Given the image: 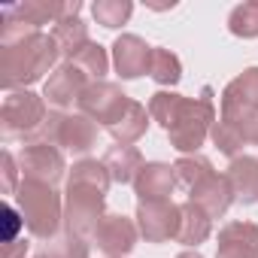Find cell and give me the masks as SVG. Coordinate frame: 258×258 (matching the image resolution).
Wrapping results in <instances>:
<instances>
[{
    "label": "cell",
    "mask_w": 258,
    "mask_h": 258,
    "mask_svg": "<svg viewBox=\"0 0 258 258\" xmlns=\"http://www.w3.org/2000/svg\"><path fill=\"white\" fill-rule=\"evenodd\" d=\"M61 49L52 34H31L16 43H0V85L7 91H19L25 85L40 82L46 73L52 76L58 67Z\"/></svg>",
    "instance_id": "6da1fadb"
},
{
    "label": "cell",
    "mask_w": 258,
    "mask_h": 258,
    "mask_svg": "<svg viewBox=\"0 0 258 258\" xmlns=\"http://www.w3.org/2000/svg\"><path fill=\"white\" fill-rule=\"evenodd\" d=\"M16 204H19V213H22L31 237L46 243L64 228V198L55 191V185L22 179V185L16 191Z\"/></svg>",
    "instance_id": "7a4b0ae2"
},
{
    "label": "cell",
    "mask_w": 258,
    "mask_h": 258,
    "mask_svg": "<svg viewBox=\"0 0 258 258\" xmlns=\"http://www.w3.org/2000/svg\"><path fill=\"white\" fill-rule=\"evenodd\" d=\"M216 100H213V88L204 85L201 97H188L185 106L179 109L173 127L167 131V140L176 152L182 155H198V149L207 143L210 127L216 124Z\"/></svg>",
    "instance_id": "3957f363"
},
{
    "label": "cell",
    "mask_w": 258,
    "mask_h": 258,
    "mask_svg": "<svg viewBox=\"0 0 258 258\" xmlns=\"http://www.w3.org/2000/svg\"><path fill=\"white\" fill-rule=\"evenodd\" d=\"M31 143H49V146H58L61 152L85 155V152L97 143V124H94L88 115H82V112L49 109L43 127L34 134Z\"/></svg>",
    "instance_id": "277c9868"
},
{
    "label": "cell",
    "mask_w": 258,
    "mask_h": 258,
    "mask_svg": "<svg viewBox=\"0 0 258 258\" xmlns=\"http://www.w3.org/2000/svg\"><path fill=\"white\" fill-rule=\"evenodd\" d=\"M46 97L19 88V91H7L4 106H0V131L4 140H25L31 143L34 134L43 127L46 121Z\"/></svg>",
    "instance_id": "5b68a950"
},
{
    "label": "cell",
    "mask_w": 258,
    "mask_h": 258,
    "mask_svg": "<svg viewBox=\"0 0 258 258\" xmlns=\"http://www.w3.org/2000/svg\"><path fill=\"white\" fill-rule=\"evenodd\" d=\"M103 207H106V191L82 182H67L64 188V228L91 240L97 225L103 222Z\"/></svg>",
    "instance_id": "8992f818"
},
{
    "label": "cell",
    "mask_w": 258,
    "mask_h": 258,
    "mask_svg": "<svg viewBox=\"0 0 258 258\" xmlns=\"http://www.w3.org/2000/svg\"><path fill=\"white\" fill-rule=\"evenodd\" d=\"M19 170H22V179L43 182V185H58L64 173H70L64 152L49 143H25L19 152Z\"/></svg>",
    "instance_id": "52a82bcc"
},
{
    "label": "cell",
    "mask_w": 258,
    "mask_h": 258,
    "mask_svg": "<svg viewBox=\"0 0 258 258\" xmlns=\"http://www.w3.org/2000/svg\"><path fill=\"white\" fill-rule=\"evenodd\" d=\"M127 97L124 91H121V85H115V82H88V88L82 91V97H79V112L82 115H88L94 124H103V127H109L118 115H121V109L127 106Z\"/></svg>",
    "instance_id": "ba28073f"
},
{
    "label": "cell",
    "mask_w": 258,
    "mask_h": 258,
    "mask_svg": "<svg viewBox=\"0 0 258 258\" xmlns=\"http://www.w3.org/2000/svg\"><path fill=\"white\" fill-rule=\"evenodd\" d=\"M137 228L146 243L176 240L179 231V204L173 201H143L137 204Z\"/></svg>",
    "instance_id": "9c48e42d"
},
{
    "label": "cell",
    "mask_w": 258,
    "mask_h": 258,
    "mask_svg": "<svg viewBox=\"0 0 258 258\" xmlns=\"http://www.w3.org/2000/svg\"><path fill=\"white\" fill-rule=\"evenodd\" d=\"M137 237H140V228H137L134 219H127L121 213H106L103 222L97 225L91 243L103 255H109V258H124L127 252L137 246Z\"/></svg>",
    "instance_id": "30bf717a"
},
{
    "label": "cell",
    "mask_w": 258,
    "mask_h": 258,
    "mask_svg": "<svg viewBox=\"0 0 258 258\" xmlns=\"http://www.w3.org/2000/svg\"><path fill=\"white\" fill-rule=\"evenodd\" d=\"M85 88H88V76H85L79 67H73L70 61H64V64H58L55 73L46 79V85H43V97H46L49 106L67 112V106L79 103V97H82Z\"/></svg>",
    "instance_id": "8fae6325"
},
{
    "label": "cell",
    "mask_w": 258,
    "mask_h": 258,
    "mask_svg": "<svg viewBox=\"0 0 258 258\" xmlns=\"http://www.w3.org/2000/svg\"><path fill=\"white\" fill-rule=\"evenodd\" d=\"M112 64L121 79H140L143 73H149L152 46L137 34H121L112 43Z\"/></svg>",
    "instance_id": "7c38bea8"
},
{
    "label": "cell",
    "mask_w": 258,
    "mask_h": 258,
    "mask_svg": "<svg viewBox=\"0 0 258 258\" xmlns=\"http://www.w3.org/2000/svg\"><path fill=\"white\" fill-rule=\"evenodd\" d=\"M216 258H258V225L243 219L222 225Z\"/></svg>",
    "instance_id": "4fadbf2b"
},
{
    "label": "cell",
    "mask_w": 258,
    "mask_h": 258,
    "mask_svg": "<svg viewBox=\"0 0 258 258\" xmlns=\"http://www.w3.org/2000/svg\"><path fill=\"white\" fill-rule=\"evenodd\" d=\"M188 201L198 204L210 219H222L228 213V207L234 204V191H231V182L225 173H210L204 182H198L188 191Z\"/></svg>",
    "instance_id": "5bb4252c"
},
{
    "label": "cell",
    "mask_w": 258,
    "mask_h": 258,
    "mask_svg": "<svg viewBox=\"0 0 258 258\" xmlns=\"http://www.w3.org/2000/svg\"><path fill=\"white\" fill-rule=\"evenodd\" d=\"M176 188V173H173V164H164V161H146L140 176L134 179V195L143 201H170Z\"/></svg>",
    "instance_id": "9a60e30c"
},
{
    "label": "cell",
    "mask_w": 258,
    "mask_h": 258,
    "mask_svg": "<svg viewBox=\"0 0 258 258\" xmlns=\"http://www.w3.org/2000/svg\"><path fill=\"white\" fill-rule=\"evenodd\" d=\"M228 182L237 204H255L258 201V158L255 155H237L228 164Z\"/></svg>",
    "instance_id": "2e32d148"
},
{
    "label": "cell",
    "mask_w": 258,
    "mask_h": 258,
    "mask_svg": "<svg viewBox=\"0 0 258 258\" xmlns=\"http://www.w3.org/2000/svg\"><path fill=\"white\" fill-rule=\"evenodd\" d=\"M243 106H258V67H246L240 76H234L219 100V115L237 112Z\"/></svg>",
    "instance_id": "e0dca14e"
},
{
    "label": "cell",
    "mask_w": 258,
    "mask_h": 258,
    "mask_svg": "<svg viewBox=\"0 0 258 258\" xmlns=\"http://www.w3.org/2000/svg\"><path fill=\"white\" fill-rule=\"evenodd\" d=\"M149 106H143L140 100H127V106L121 109V115L106 127L109 137L118 143V146H131L137 143L143 134H146V127H149Z\"/></svg>",
    "instance_id": "ac0fdd59"
},
{
    "label": "cell",
    "mask_w": 258,
    "mask_h": 258,
    "mask_svg": "<svg viewBox=\"0 0 258 258\" xmlns=\"http://www.w3.org/2000/svg\"><path fill=\"white\" fill-rule=\"evenodd\" d=\"M213 234V219L191 201L179 204V231H176V243L198 249L207 237Z\"/></svg>",
    "instance_id": "d6986e66"
},
{
    "label": "cell",
    "mask_w": 258,
    "mask_h": 258,
    "mask_svg": "<svg viewBox=\"0 0 258 258\" xmlns=\"http://www.w3.org/2000/svg\"><path fill=\"white\" fill-rule=\"evenodd\" d=\"M52 37H55V43H58L64 61H73V58L91 43V40H88V25L79 19V13L64 16V19L52 28Z\"/></svg>",
    "instance_id": "ffe728a7"
},
{
    "label": "cell",
    "mask_w": 258,
    "mask_h": 258,
    "mask_svg": "<svg viewBox=\"0 0 258 258\" xmlns=\"http://www.w3.org/2000/svg\"><path fill=\"white\" fill-rule=\"evenodd\" d=\"M103 164H106L112 182L127 185V182H134V179L140 176V170H143L146 161H143V155H140L137 146H112V149L103 155Z\"/></svg>",
    "instance_id": "44dd1931"
},
{
    "label": "cell",
    "mask_w": 258,
    "mask_h": 258,
    "mask_svg": "<svg viewBox=\"0 0 258 258\" xmlns=\"http://www.w3.org/2000/svg\"><path fill=\"white\" fill-rule=\"evenodd\" d=\"M88 255H91L88 240L73 234V231H67V228H61L52 240L43 243L37 258H88Z\"/></svg>",
    "instance_id": "7402d4cb"
},
{
    "label": "cell",
    "mask_w": 258,
    "mask_h": 258,
    "mask_svg": "<svg viewBox=\"0 0 258 258\" xmlns=\"http://www.w3.org/2000/svg\"><path fill=\"white\" fill-rule=\"evenodd\" d=\"M185 94H176V91H155L152 97H149V115H152V121H158L164 131H170L173 127V121H176V115H179V109L185 106Z\"/></svg>",
    "instance_id": "603a6c76"
},
{
    "label": "cell",
    "mask_w": 258,
    "mask_h": 258,
    "mask_svg": "<svg viewBox=\"0 0 258 258\" xmlns=\"http://www.w3.org/2000/svg\"><path fill=\"white\" fill-rule=\"evenodd\" d=\"M70 64L79 67V70L88 76V82H103V76L109 73V55H106V49H103L100 43H94V40H91Z\"/></svg>",
    "instance_id": "cb8c5ba5"
},
{
    "label": "cell",
    "mask_w": 258,
    "mask_h": 258,
    "mask_svg": "<svg viewBox=\"0 0 258 258\" xmlns=\"http://www.w3.org/2000/svg\"><path fill=\"white\" fill-rule=\"evenodd\" d=\"M67 182H82V185H94V188H100V191H109L112 176H109V170H106L103 161H97V158H79V161L70 167Z\"/></svg>",
    "instance_id": "d4e9b609"
},
{
    "label": "cell",
    "mask_w": 258,
    "mask_h": 258,
    "mask_svg": "<svg viewBox=\"0 0 258 258\" xmlns=\"http://www.w3.org/2000/svg\"><path fill=\"white\" fill-rule=\"evenodd\" d=\"M149 76L158 85H176L182 79V61L161 46H152V64H149Z\"/></svg>",
    "instance_id": "484cf974"
},
{
    "label": "cell",
    "mask_w": 258,
    "mask_h": 258,
    "mask_svg": "<svg viewBox=\"0 0 258 258\" xmlns=\"http://www.w3.org/2000/svg\"><path fill=\"white\" fill-rule=\"evenodd\" d=\"M173 173H176V185H185L191 191L198 182H204L216 170H213L210 158H204V155H179L173 164Z\"/></svg>",
    "instance_id": "4316f807"
},
{
    "label": "cell",
    "mask_w": 258,
    "mask_h": 258,
    "mask_svg": "<svg viewBox=\"0 0 258 258\" xmlns=\"http://www.w3.org/2000/svg\"><path fill=\"white\" fill-rule=\"evenodd\" d=\"M131 13H134V4H131V0H97V4L91 7L94 22L103 25V28H109V31L121 28L127 19H131Z\"/></svg>",
    "instance_id": "83f0119b"
},
{
    "label": "cell",
    "mask_w": 258,
    "mask_h": 258,
    "mask_svg": "<svg viewBox=\"0 0 258 258\" xmlns=\"http://www.w3.org/2000/svg\"><path fill=\"white\" fill-rule=\"evenodd\" d=\"M228 31L240 40H255L258 37V4H240L228 16Z\"/></svg>",
    "instance_id": "f1b7e54d"
},
{
    "label": "cell",
    "mask_w": 258,
    "mask_h": 258,
    "mask_svg": "<svg viewBox=\"0 0 258 258\" xmlns=\"http://www.w3.org/2000/svg\"><path fill=\"white\" fill-rule=\"evenodd\" d=\"M210 140H213V146L222 152V155H228V158H237L240 152H243V137L234 131V127L228 124V121H222V118H216V124L210 127Z\"/></svg>",
    "instance_id": "f546056e"
},
{
    "label": "cell",
    "mask_w": 258,
    "mask_h": 258,
    "mask_svg": "<svg viewBox=\"0 0 258 258\" xmlns=\"http://www.w3.org/2000/svg\"><path fill=\"white\" fill-rule=\"evenodd\" d=\"M219 118L234 127V131L243 137V143H258V106H243V109L219 115Z\"/></svg>",
    "instance_id": "4dcf8cb0"
},
{
    "label": "cell",
    "mask_w": 258,
    "mask_h": 258,
    "mask_svg": "<svg viewBox=\"0 0 258 258\" xmlns=\"http://www.w3.org/2000/svg\"><path fill=\"white\" fill-rule=\"evenodd\" d=\"M0 167H4V195H16L19 191V158L13 152H4V158H0Z\"/></svg>",
    "instance_id": "1f68e13d"
},
{
    "label": "cell",
    "mask_w": 258,
    "mask_h": 258,
    "mask_svg": "<svg viewBox=\"0 0 258 258\" xmlns=\"http://www.w3.org/2000/svg\"><path fill=\"white\" fill-rule=\"evenodd\" d=\"M4 228H7V243L19 240L16 234H19V228H25V219H22V213H16L10 204L4 207Z\"/></svg>",
    "instance_id": "d6a6232c"
},
{
    "label": "cell",
    "mask_w": 258,
    "mask_h": 258,
    "mask_svg": "<svg viewBox=\"0 0 258 258\" xmlns=\"http://www.w3.org/2000/svg\"><path fill=\"white\" fill-rule=\"evenodd\" d=\"M28 246H31V243L19 237V240L7 243V252H4V258H25V255H28Z\"/></svg>",
    "instance_id": "836d02e7"
},
{
    "label": "cell",
    "mask_w": 258,
    "mask_h": 258,
    "mask_svg": "<svg viewBox=\"0 0 258 258\" xmlns=\"http://www.w3.org/2000/svg\"><path fill=\"white\" fill-rule=\"evenodd\" d=\"M176 258H204V255H201V252H198V249H188V252H179V255H176Z\"/></svg>",
    "instance_id": "e575fe53"
}]
</instances>
